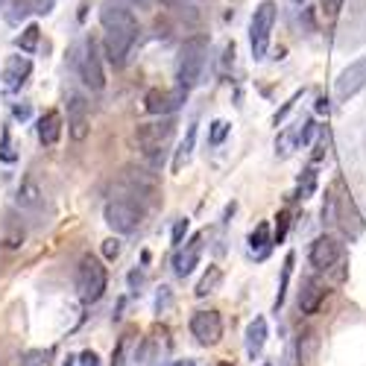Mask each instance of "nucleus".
<instances>
[{
    "instance_id": "nucleus-1",
    "label": "nucleus",
    "mask_w": 366,
    "mask_h": 366,
    "mask_svg": "<svg viewBox=\"0 0 366 366\" xmlns=\"http://www.w3.org/2000/svg\"><path fill=\"white\" fill-rule=\"evenodd\" d=\"M205 59H208V38L205 35H193L185 44L179 47V62H176V82L182 88H197L202 82V71H205Z\"/></svg>"
},
{
    "instance_id": "nucleus-2",
    "label": "nucleus",
    "mask_w": 366,
    "mask_h": 366,
    "mask_svg": "<svg viewBox=\"0 0 366 366\" xmlns=\"http://www.w3.org/2000/svg\"><path fill=\"white\" fill-rule=\"evenodd\" d=\"M71 62L76 76L91 88V91H103L106 88V73H103V62L97 53V42L94 38H80L71 50Z\"/></svg>"
},
{
    "instance_id": "nucleus-3",
    "label": "nucleus",
    "mask_w": 366,
    "mask_h": 366,
    "mask_svg": "<svg viewBox=\"0 0 366 366\" xmlns=\"http://www.w3.org/2000/svg\"><path fill=\"white\" fill-rule=\"evenodd\" d=\"M106 284H109V276L103 261L94 255H82L80 267H76V293H80L82 302L85 305L100 302L103 293H106Z\"/></svg>"
},
{
    "instance_id": "nucleus-4",
    "label": "nucleus",
    "mask_w": 366,
    "mask_h": 366,
    "mask_svg": "<svg viewBox=\"0 0 366 366\" xmlns=\"http://www.w3.org/2000/svg\"><path fill=\"white\" fill-rule=\"evenodd\" d=\"M173 135H176V121H173V114H164V117H159V121L141 123V126L135 129L138 147L143 150V155H150V159H159V155L170 147Z\"/></svg>"
},
{
    "instance_id": "nucleus-5",
    "label": "nucleus",
    "mask_w": 366,
    "mask_h": 366,
    "mask_svg": "<svg viewBox=\"0 0 366 366\" xmlns=\"http://www.w3.org/2000/svg\"><path fill=\"white\" fill-rule=\"evenodd\" d=\"M276 15H279V6L272 0H261L252 12V21H250V44H252V56L255 59H264L267 50H270V38H272V27H276Z\"/></svg>"
},
{
    "instance_id": "nucleus-6",
    "label": "nucleus",
    "mask_w": 366,
    "mask_h": 366,
    "mask_svg": "<svg viewBox=\"0 0 366 366\" xmlns=\"http://www.w3.org/2000/svg\"><path fill=\"white\" fill-rule=\"evenodd\" d=\"M103 217L114 234H132L141 220H143V208L135 200H126V197H114L103 205Z\"/></svg>"
},
{
    "instance_id": "nucleus-7",
    "label": "nucleus",
    "mask_w": 366,
    "mask_h": 366,
    "mask_svg": "<svg viewBox=\"0 0 366 366\" xmlns=\"http://www.w3.org/2000/svg\"><path fill=\"white\" fill-rule=\"evenodd\" d=\"M100 24L106 33H123V35H132L138 38L141 27H138V18L132 15V9L123 0H106L100 9Z\"/></svg>"
},
{
    "instance_id": "nucleus-8",
    "label": "nucleus",
    "mask_w": 366,
    "mask_h": 366,
    "mask_svg": "<svg viewBox=\"0 0 366 366\" xmlns=\"http://www.w3.org/2000/svg\"><path fill=\"white\" fill-rule=\"evenodd\" d=\"M308 261L317 272H331L340 261H343V243L337 238H331V234H320V238L311 243Z\"/></svg>"
},
{
    "instance_id": "nucleus-9",
    "label": "nucleus",
    "mask_w": 366,
    "mask_h": 366,
    "mask_svg": "<svg viewBox=\"0 0 366 366\" xmlns=\"http://www.w3.org/2000/svg\"><path fill=\"white\" fill-rule=\"evenodd\" d=\"M363 88H366V56L349 62V68L340 71V76L334 80V97L340 103H346L355 94H360Z\"/></svg>"
},
{
    "instance_id": "nucleus-10",
    "label": "nucleus",
    "mask_w": 366,
    "mask_h": 366,
    "mask_svg": "<svg viewBox=\"0 0 366 366\" xmlns=\"http://www.w3.org/2000/svg\"><path fill=\"white\" fill-rule=\"evenodd\" d=\"M188 100V88H170V91H162V88H152L147 91V97H143V109L155 117H164V114H173L182 103Z\"/></svg>"
},
{
    "instance_id": "nucleus-11",
    "label": "nucleus",
    "mask_w": 366,
    "mask_h": 366,
    "mask_svg": "<svg viewBox=\"0 0 366 366\" xmlns=\"http://www.w3.org/2000/svg\"><path fill=\"white\" fill-rule=\"evenodd\" d=\"M191 334L202 346H217L223 340V317L217 311H197L191 317Z\"/></svg>"
},
{
    "instance_id": "nucleus-12",
    "label": "nucleus",
    "mask_w": 366,
    "mask_h": 366,
    "mask_svg": "<svg viewBox=\"0 0 366 366\" xmlns=\"http://www.w3.org/2000/svg\"><path fill=\"white\" fill-rule=\"evenodd\" d=\"M91 132V114H88V103L82 94H76V91H71L68 94V135L82 143Z\"/></svg>"
},
{
    "instance_id": "nucleus-13",
    "label": "nucleus",
    "mask_w": 366,
    "mask_h": 366,
    "mask_svg": "<svg viewBox=\"0 0 366 366\" xmlns=\"http://www.w3.org/2000/svg\"><path fill=\"white\" fill-rule=\"evenodd\" d=\"M334 223L343 229V234L349 241H355V238H360V232H363V220H360V214H358V208H355V202H351V197L349 193H334Z\"/></svg>"
},
{
    "instance_id": "nucleus-14",
    "label": "nucleus",
    "mask_w": 366,
    "mask_h": 366,
    "mask_svg": "<svg viewBox=\"0 0 366 366\" xmlns=\"http://www.w3.org/2000/svg\"><path fill=\"white\" fill-rule=\"evenodd\" d=\"M329 284H325L322 279L317 276H308L302 281V290H299V311L305 313V317H311V313H317L320 305L325 302V296H329Z\"/></svg>"
},
{
    "instance_id": "nucleus-15",
    "label": "nucleus",
    "mask_w": 366,
    "mask_h": 366,
    "mask_svg": "<svg viewBox=\"0 0 366 366\" xmlns=\"http://www.w3.org/2000/svg\"><path fill=\"white\" fill-rule=\"evenodd\" d=\"M138 38L132 35H123V33H106V38H103V53H106L109 64H114V68H123V64L129 62V53H132Z\"/></svg>"
},
{
    "instance_id": "nucleus-16",
    "label": "nucleus",
    "mask_w": 366,
    "mask_h": 366,
    "mask_svg": "<svg viewBox=\"0 0 366 366\" xmlns=\"http://www.w3.org/2000/svg\"><path fill=\"white\" fill-rule=\"evenodd\" d=\"M15 202H18L21 211L42 214V208H44V191L38 188V182L33 176H24V182L18 185V193H15Z\"/></svg>"
},
{
    "instance_id": "nucleus-17",
    "label": "nucleus",
    "mask_w": 366,
    "mask_h": 366,
    "mask_svg": "<svg viewBox=\"0 0 366 366\" xmlns=\"http://www.w3.org/2000/svg\"><path fill=\"white\" fill-rule=\"evenodd\" d=\"M200 255H202V234H197V238H191L188 243H185V250H176V255H173V272L179 279H185V276H191V270L200 264Z\"/></svg>"
},
{
    "instance_id": "nucleus-18",
    "label": "nucleus",
    "mask_w": 366,
    "mask_h": 366,
    "mask_svg": "<svg viewBox=\"0 0 366 366\" xmlns=\"http://www.w3.org/2000/svg\"><path fill=\"white\" fill-rule=\"evenodd\" d=\"M30 73H33V62L27 56H9L6 59V68H3V85H6V91H18L24 82H27Z\"/></svg>"
},
{
    "instance_id": "nucleus-19",
    "label": "nucleus",
    "mask_w": 366,
    "mask_h": 366,
    "mask_svg": "<svg viewBox=\"0 0 366 366\" xmlns=\"http://www.w3.org/2000/svg\"><path fill=\"white\" fill-rule=\"evenodd\" d=\"M267 320L264 317H255L250 322V329H246V355H250V360L261 358V351H264V343H267Z\"/></svg>"
},
{
    "instance_id": "nucleus-20",
    "label": "nucleus",
    "mask_w": 366,
    "mask_h": 366,
    "mask_svg": "<svg viewBox=\"0 0 366 366\" xmlns=\"http://www.w3.org/2000/svg\"><path fill=\"white\" fill-rule=\"evenodd\" d=\"M62 138V114L59 112H47L42 121H38V141L44 147H56Z\"/></svg>"
},
{
    "instance_id": "nucleus-21",
    "label": "nucleus",
    "mask_w": 366,
    "mask_h": 366,
    "mask_svg": "<svg viewBox=\"0 0 366 366\" xmlns=\"http://www.w3.org/2000/svg\"><path fill=\"white\" fill-rule=\"evenodd\" d=\"M193 143H197V123H191V126H188L185 138H182V143L176 147V155H173V173H182V167H185V164L191 162V155H193Z\"/></svg>"
},
{
    "instance_id": "nucleus-22",
    "label": "nucleus",
    "mask_w": 366,
    "mask_h": 366,
    "mask_svg": "<svg viewBox=\"0 0 366 366\" xmlns=\"http://www.w3.org/2000/svg\"><path fill=\"white\" fill-rule=\"evenodd\" d=\"M317 355H320V337H317V331L299 334V363H302V366H317Z\"/></svg>"
},
{
    "instance_id": "nucleus-23",
    "label": "nucleus",
    "mask_w": 366,
    "mask_h": 366,
    "mask_svg": "<svg viewBox=\"0 0 366 366\" xmlns=\"http://www.w3.org/2000/svg\"><path fill=\"white\" fill-rule=\"evenodd\" d=\"M220 281H223V270H220L217 264H208L205 276L200 279V284H197V290H193V293H197L200 299H205L208 293H214V290H217Z\"/></svg>"
},
{
    "instance_id": "nucleus-24",
    "label": "nucleus",
    "mask_w": 366,
    "mask_h": 366,
    "mask_svg": "<svg viewBox=\"0 0 366 366\" xmlns=\"http://www.w3.org/2000/svg\"><path fill=\"white\" fill-rule=\"evenodd\" d=\"M272 246V232H270V223H258L255 232L250 234V250L258 252L261 258L267 255V250Z\"/></svg>"
},
{
    "instance_id": "nucleus-25",
    "label": "nucleus",
    "mask_w": 366,
    "mask_h": 366,
    "mask_svg": "<svg viewBox=\"0 0 366 366\" xmlns=\"http://www.w3.org/2000/svg\"><path fill=\"white\" fill-rule=\"evenodd\" d=\"M293 264H296V255L290 252L284 258V267H281V281H279V296H276V311L284 305V296H287V284H290V276H293Z\"/></svg>"
},
{
    "instance_id": "nucleus-26",
    "label": "nucleus",
    "mask_w": 366,
    "mask_h": 366,
    "mask_svg": "<svg viewBox=\"0 0 366 366\" xmlns=\"http://www.w3.org/2000/svg\"><path fill=\"white\" fill-rule=\"evenodd\" d=\"M129 346H132V334L126 331L112 351V366H129Z\"/></svg>"
},
{
    "instance_id": "nucleus-27",
    "label": "nucleus",
    "mask_w": 366,
    "mask_h": 366,
    "mask_svg": "<svg viewBox=\"0 0 366 366\" xmlns=\"http://www.w3.org/2000/svg\"><path fill=\"white\" fill-rule=\"evenodd\" d=\"M313 191H317V170L308 167L305 173H302V179H299L296 197H299V200H308V197H313Z\"/></svg>"
},
{
    "instance_id": "nucleus-28",
    "label": "nucleus",
    "mask_w": 366,
    "mask_h": 366,
    "mask_svg": "<svg viewBox=\"0 0 366 366\" xmlns=\"http://www.w3.org/2000/svg\"><path fill=\"white\" fill-rule=\"evenodd\" d=\"M229 132H232V126L226 121H214L211 123V132H208V143H211V147H220V143L226 141Z\"/></svg>"
},
{
    "instance_id": "nucleus-29",
    "label": "nucleus",
    "mask_w": 366,
    "mask_h": 366,
    "mask_svg": "<svg viewBox=\"0 0 366 366\" xmlns=\"http://www.w3.org/2000/svg\"><path fill=\"white\" fill-rule=\"evenodd\" d=\"M35 44H38V27H35V24H30V27L24 30V35L18 38V47H21V50H27V53H33Z\"/></svg>"
},
{
    "instance_id": "nucleus-30",
    "label": "nucleus",
    "mask_w": 366,
    "mask_h": 366,
    "mask_svg": "<svg viewBox=\"0 0 366 366\" xmlns=\"http://www.w3.org/2000/svg\"><path fill=\"white\" fill-rule=\"evenodd\" d=\"M287 229H290V214L279 211V217H276V232H272V243H281L287 238Z\"/></svg>"
},
{
    "instance_id": "nucleus-31",
    "label": "nucleus",
    "mask_w": 366,
    "mask_h": 366,
    "mask_svg": "<svg viewBox=\"0 0 366 366\" xmlns=\"http://www.w3.org/2000/svg\"><path fill=\"white\" fill-rule=\"evenodd\" d=\"M188 226H191V220H188V217H179V220H176V226H173V238H170V241H173V246H176V250L182 246V241H185Z\"/></svg>"
},
{
    "instance_id": "nucleus-32",
    "label": "nucleus",
    "mask_w": 366,
    "mask_h": 366,
    "mask_svg": "<svg viewBox=\"0 0 366 366\" xmlns=\"http://www.w3.org/2000/svg\"><path fill=\"white\" fill-rule=\"evenodd\" d=\"M24 366H50V355L47 351H27V355H24Z\"/></svg>"
},
{
    "instance_id": "nucleus-33",
    "label": "nucleus",
    "mask_w": 366,
    "mask_h": 366,
    "mask_svg": "<svg viewBox=\"0 0 366 366\" xmlns=\"http://www.w3.org/2000/svg\"><path fill=\"white\" fill-rule=\"evenodd\" d=\"M0 159L3 162H15V147H12V132L3 129V143H0Z\"/></svg>"
},
{
    "instance_id": "nucleus-34",
    "label": "nucleus",
    "mask_w": 366,
    "mask_h": 366,
    "mask_svg": "<svg viewBox=\"0 0 366 366\" xmlns=\"http://www.w3.org/2000/svg\"><path fill=\"white\" fill-rule=\"evenodd\" d=\"M170 305H173V293H170V287H162L159 296H155V311L164 313Z\"/></svg>"
},
{
    "instance_id": "nucleus-35",
    "label": "nucleus",
    "mask_w": 366,
    "mask_h": 366,
    "mask_svg": "<svg viewBox=\"0 0 366 366\" xmlns=\"http://www.w3.org/2000/svg\"><path fill=\"white\" fill-rule=\"evenodd\" d=\"M117 255H121V241H117V238L103 241V258H106V261H114Z\"/></svg>"
},
{
    "instance_id": "nucleus-36",
    "label": "nucleus",
    "mask_w": 366,
    "mask_h": 366,
    "mask_svg": "<svg viewBox=\"0 0 366 366\" xmlns=\"http://www.w3.org/2000/svg\"><path fill=\"white\" fill-rule=\"evenodd\" d=\"M299 97H302V91H296V94H293L290 100H287V103H284V109H281V112H276V117H272V123H276V126H279V123L284 121V117H287V114H290V109L296 106V100H299Z\"/></svg>"
},
{
    "instance_id": "nucleus-37",
    "label": "nucleus",
    "mask_w": 366,
    "mask_h": 366,
    "mask_svg": "<svg viewBox=\"0 0 366 366\" xmlns=\"http://www.w3.org/2000/svg\"><path fill=\"white\" fill-rule=\"evenodd\" d=\"M320 6H322V12L329 18H337L340 9H343V0H320Z\"/></svg>"
},
{
    "instance_id": "nucleus-38",
    "label": "nucleus",
    "mask_w": 366,
    "mask_h": 366,
    "mask_svg": "<svg viewBox=\"0 0 366 366\" xmlns=\"http://www.w3.org/2000/svg\"><path fill=\"white\" fill-rule=\"evenodd\" d=\"M313 135H317V123L308 121L302 129H299V141H302V147H308V143L313 141Z\"/></svg>"
},
{
    "instance_id": "nucleus-39",
    "label": "nucleus",
    "mask_w": 366,
    "mask_h": 366,
    "mask_svg": "<svg viewBox=\"0 0 366 366\" xmlns=\"http://www.w3.org/2000/svg\"><path fill=\"white\" fill-rule=\"evenodd\" d=\"M12 114L18 117V121H30V114H33V109H30V103H18L15 109H12Z\"/></svg>"
},
{
    "instance_id": "nucleus-40",
    "label": "nucleus",
    "mask_w": 366,
    "mask_h": 366,
    "mask_svg": "<svg viewBox=\"0 0 366 366\" xmlns=\"http://www.w3.org/2000/svg\"><path fill=\"white\" fill-rule=\"evenodd\" d=\"M80 366H100V358L94 355V351H82V355H80Z\"/></svg>"
},
{
    "instance_id": "nucleus-41",
    "label": "nucleus",
    "mask_w": 366,
    "mask_h": 366,
    "mask_svg": "<svg viewBox=\"0 0 366 366\" xmlns=\"http://www.w3.org/2000/svg\"><path fill=\"white\" fill-rule=\"evenodd\" d=\"M129 284H132V287H141V284H143V276H141L138 270H132V272H129Z\"/></svg>"
},
{
    "instance_id": "nucleus-42",
    "label": "nucleus",
    "mask_w": 366,
    "mask_h": 366,
    "mask_svg": "<svg viewBox=\"0 0 366 366\" xmlns=\"http://www.w3.org/2000/svg\"><path fill=\"white\" fill-rule=\"evenodd\" d=\"M317 112H329V100H325V97L317 100Z\"/></svg>"
},
{
    "instance_id": "nucleus-43",
    "label": "nucleus",
    "mask_w": 366,
    "mask_h": 366,
    "mask_svg": "<svg viewBox=\"0 0 366 366\" xmlns=\"http://www.w3.org/2000/svg\"><path fill=\"white\" fill-rule=\"evenodd\" d=\"M170 366H197V363H193V360H173Z\"/></svg>"
},
{
    "instance_id": "nucleus-44",
    "label": "nucleus",
    "mask_w": 366,
    "mask_h": 366,
    "mask_svg": "<svg viewBox=\"0 0 366 366\" xmlns=\"http://www.w3.org/2000/svg\"><path fill=\"white\" fill-rule=\"evenodd\" d=\"M123 3H129V6H138V3H143V0H123Z\"/></svg>"
},
{
    "instance_id": "nucleus-45",
    "label": "nucleus",
    "mask_w": 366,
    "mask_h": 366,
    "mask_svg": "<svg viewBox=\"0 0 366 366\" xmlns=\"http://www.w3.org/2000/svg\"><path fill=\"white\" fill-rule=\"evenodd\" d=\"M293 3H305V0H293Z\"/></svg>"
},
{
    "instance_id": "nucleus-46",
    "label": "nucleus",
    "mask_w": 366,
    "mask_h": 366,
    "mask_svg": "<svg viewBox=\"0 0 366 366\" xmlns=\"http://www.w3.org/2000/svg\"><path fill=\"white\" fill-rule=\"evenodd\" d=\"M217 366H232V363H217Z\"/></svg>"
},
{
    "instance_id": "nucleus-47",
    "label": "nucleus",
    "mask_w": 366,
    "mask_h": 366,
    "mask_svg": "<svg viewBox=\"0 0 366 366\" xmlns=\"http://www.w3.org/2000/svg\"><path fill=\"white\" fill-rule=\"evenodd\" d=\"M264 366H270V363H264Z\"/></svg>"
}]
</instances>
